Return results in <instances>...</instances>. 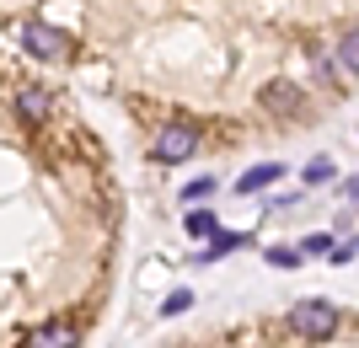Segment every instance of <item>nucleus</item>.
I'll return each instance as SVG.
<instances>
[{"mask_svg":"<svg viewBox=\"0 0 359 348\" xmlns=\"http://www.w3.org/2000/svg\"><path fill=\"white\" fill-rule=\"evenodd\" d=\"M279 177H285V167H279V161H269V167H252L247 177L236 182V193H257V188H273Z\"/></svg>","mask_w":359,"mask_h":348,"instance_id":"obj_7","label":"nucleus"},{"mask_svg":"<svg viewBox=\"0 0 359 348\" xmlns=\"http://www.w3.org/2000/svg\"><path fill=\"white\" fill-rule=\"evenodd\" d=\"M198 151V129L194 123H166L161 134L150 139V161H161V167H177L188 155Z\"/></svg>","mask_w":359,"mask_h":348,"instance_id":"obj_2","label":"nucleus"},{"mask_svg":"<svg viewBox=\"0 0 359 348\" xmlns=\"http://www.w3.org/2000/svg\"><path fill=\"white\" fill-rule=\"evenodd\" d=\"M22 48H27L32 60H43V64H65L70 60V38L54 27H43V22H27L22 27Z\"/></svg>","mask_w":359,"mask_h":348,"instance_id":"obj_3","label":"nucleus"},{"mask_svg":"<svg viewBox=\"0 0 359 348\" xmlns=\"http://www.w3.org/2000/svg\"><path fill=\"white\" fill-rule=\"evenodd\" d=\"M332 177H338V167H332L327 155H316L311 167H306V182H311V188H316V182H332Z\"/></svg>","mask_w":359,"mask_h":348,"instance_id":"obj_9","label":"nucleus"},{"mask_svg":"<svg viewBox=\"0 0 359 348\" xmlns=\"http://www.w3.org/2000/svg\"><path fill=\"white\" fill-rule=\"evenodd\" d=\"M204 193H215L210 177H198V182H188V188H182V198H204Z\"/></svg>","mask_w":359,"mask_h":348,"instance_id":"obj_13","label":"nucleus"},{"mask_svg":"<svg viewBox=\"0 0 359 348\" xmlns=\"http://www.w3.org/2000/svg\"><path fill=\"white\" fill-rule=\"evenodd\" d=\"M188 305H194V295H188V289H177V295L161 305V316H177V311H188Z\"/></svg>","mask_w":359,"mask_h":348,"instance_id":"obj_11","label":"nucleus"},{"mask_svg":"<svg viewBox=\"0 0 359 348\" xmlns=\"http://www.w3.org/2000/svg\"><path fill=\"white\" fill-rule=\"evenodd\" d=\"M182 225L194 230V236H215V214H210V209H194L188 220H182Z\"/></svg>","mask_w":359,"mask_h":348,"instance_id":"obj_10","label":"nucleus"},{"mask_svg":"<svg viewBox=\"0 0 359 348\" xmlns=\"http://www.w3.org/2000/svg\"><path fill=\"white\" fill-rule=\"evenodd\" d=\"M75 343H81V327L70 316H54V321H43V327L27 333V348H75Z\"/></svg>","mask_w":359,"mask_h":348,"instance_id":"obj_4","label":"nucleus"},{"mask_svg":"<svg viewBox=\"0 0 359 348\" xmlns=\"http://www.w3.org/2000/svg\"><path fill=\"white\" fill-rule=\"evenodd\" d=\"M338 60H344V76L354 81V70H359V38H354V32L338 38Z\"/></svg>","mask_w":359,"mask_h":348,"instance_id":"obj_8","label":"nucleus"},{"mask_svg":"<svg viewBox=\"0 0 359 348\" xmlns=\"http://www.w3.org/2000/svg\"><path fill=\"white\" fill-rule=\"evenodd\" d=\"M269 263H273V268H295V263H300V252H290V246H273V252H269Z\"/></svg>","mask_w":359,"mask_h":348,"instance_id":"obj_12","label":"nucleus"},{"mask_svg":"<svg viewBox=\"0 0 359 348\" xmlns=\"http://www.w3.org/2000/svg\"><path fill=\"white\" fill-rule=\"evenodd\" d=\"M338 305L332 300H300L295 311H290V327H295L300 337H306V343H327L332 333H338Z\"/></svg>","mask_w":359,"mask_h":348,"instance_id":"obj_1","label":"nucleus"},{"mask_svg":"<svg viewBox=\"0 0 359 348\" xmlns=\"http://www.w3.org/2000/svg\"><path fill=\"white\" fill-rule=\"evenodd\" d=\"M16 118L38 129V123L48 118V91H38V86H22V91H16Z\"/></svg>","mask_w":359,"mask_h":348,"instance_id":"obj_6","label":"nucleus"},{"mask_svg":"<svg viewBox=\"0 0 359 348\" xmlns=\"http://www.w3.org/2000/svg\"><path fill=\"white\" fill-rule=\"evenodd\" d=\"M263 107H269V113H285V118H295L300 107V91L290 86V81H273V86H263Z\"/></svg>","mask_w":359,"mask_h":348,"instance_id":"obj_5","label":"nucleus"}]
</instances>
